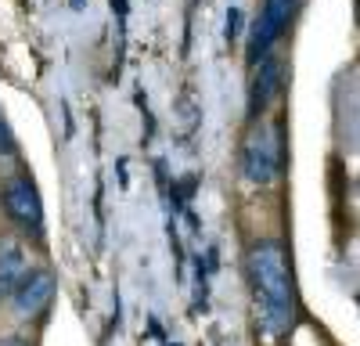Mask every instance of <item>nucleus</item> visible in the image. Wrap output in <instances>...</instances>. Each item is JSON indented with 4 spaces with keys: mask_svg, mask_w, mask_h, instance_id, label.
<instances>
[{
    "mask_svg": "<svg viewBox=\"0 0 360 346\" xmlns=\"http://www.w3.org/2000/svg\"><path fill=\"white\" fill-rule=\"evenodd\" d=\"M292 15H295V0H263L259 18L252 25V44H249L252 62H259L263 54H270V47H274V40L285 33Z\"/></svg>",
    "mask_w": 360,
    "mask_h": 346,
    "instance_id": "4",
    "label": "nucleus"
},
{
    "mask_svg": "<svg viewBox=\"0 0 360 346\" xmlns=\"http://www.w3.org/2000/svg\"><path fill=\"white\" fill-rule=\"evenodd\" d=\"M4 210H8V217L22 231H33V235L40 238V231H44V206H40L37 184L29 181L25 173H18V177L8 181V188H4Z\"/></svg>",
    "mask_w": 360,
    "mask_h": 346,
    "instance_id": "3",
    "label": "nucleus"
},
{
    "mask_svg": "<svg viewBox=\"0 0 360 346\" xmlns=\"http://www.w3.org/2000/svg\"><path fill=\"white\" fill-rule=\"evenodd\" d=\"M51 288H54L51 274H29V278L18 285V310H22V314H37V310L51 300Z\"/></svg>",
    "mask_w": 360,
    "mask_h": 346,
    "instance_id": "6",
    "label": "nucleus"
},
{
    "mask_svg": "<svg viewBox=\"0 0 360 346\" xmlns=\"http://www.w3.org/2000/svg\"><path fill=\"white\" fill-rule=\"evenodd\" d=\"M249 281L263 328L270 335H285L295 321V281L278 238H263L249 249Z\"/></svg>",
    "mask_w": 360,
    "mask_h": 346,
    "instance_id": "1",
    "label": "nucleus"
},
{
    "mask_svg": "<svg viewBox=\"0 0 360 346\" xmlns=\"http://www.w3.org/2000/svg\"><path fill=\"white\" fill-rule=\"evenodd\" d=\"M281 91V58L278 54H263L256 62V76H252V91H249V115L263 120L266 105L278 98Z\"/></svg>",
    "mask_w": 360,
    "mask_h": 346,
    "instance_id": "5",
    "label": "nucleus"
},
{
    "mask_svg": "<svg viewBox=\"0 0 360 346\" xmlns=\"http://www.w3.org/2000/svg\"><path fill=\"white\" fill-rule=\"evenodd\" d=\"M242 169L252 184H270L281 169V137L270 120H252V130L242 148Z\"/></svg>",
    "mask_w": 360,
    "mask_h": 346,
    "instance_id": "2",
    "label": "nucleus"
},
{
    "mask_svg": "<svg viewBox=\"0 0 360 346\" xmlns=\"http://www.w3.org/2000/svg\"><path fill=\"white\" fill-rule=\"evenodd\" d=\"M25 281V256L15 245H0V293H11Z\"/></svg>",
    "mask_w": 360,
    "mask_h": 346,
    "instance_id": "7",
    "label": "nucleus"
},
{
    "mask_svg": "<svg viewBox=\"0 0 360 346\" xmlns=\"http://www.w3.org/2000/svg\"><path fill=\"white\" fill-rule=\"evenodd\" d=\"M0 152H11V134H8L4 120H0Z\"/></svg>",
    "mask_w": 360,
    "mask_h": 346,
    "instance_id": "8",
    "label": "nucleus"
}]
</instances>
